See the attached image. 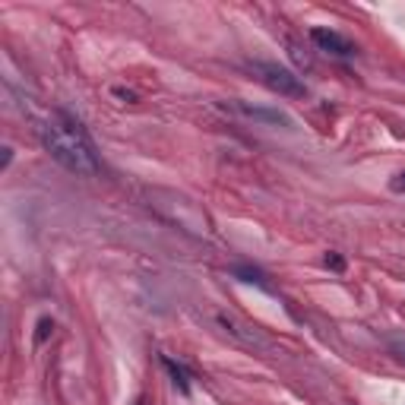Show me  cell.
<instances>
[{
	"label": "cell",
	"instance_id": "cell-1",
	"mask_svg": "<svg viewBox=\"0 0 405 405\" xmlns=\"http://www.w3.org/2000/svg\"><path fill=\"white\" fill-rule=\"evenodd\" d=\"M42 143L51 152V159H57L70 171L86 174V178L99 174V155H95L92 140L86 136L83 123L73 121L70 114H64V111L48 114V121L42 127Z\"/></svg>",
	"mask_w": 405,
	"mask_h": 405
},
{
	"label": "cell",
	"instance_id": "cell-2",
	"mask_svg": "<svg viewBox=\"0 0 405 405\" xmlns=\"http://www.w3.org/2000/svg\"><path fill=\"white\" fill-rule=\"evenodd\" d=\"M253 70L260 73V80L270 89H276L279 95H304V86L291 70L279 67V64H253Z\"/></svg>",
	"mask_w": 405,
	"mask_h": 405
},
{
	"label": "cell",
	"instance_id": "cell-3",
	"mask_svg": "<svg viewBox=\"0 0 405 405\" xmlns=\"http://www.w3.org/2000/svg\"><path fill=\"white\" fill-rule=\"evenodd\" d=\"M310 38H313V44H317L320 51H326V54H336V57H351L355 54V44H351L345 35L332 32V29H310Z\"/></svg>",
	"mask_w": 405,
	"mask_h": 405
},
{
	"label": "cell",
	"instance_id": "cell-4",
	"mask_svg": "<svg viewBox=\"0 0 405 405\" xmlns=\"http://www.w3.org/2000/svg\"><path fill=\"white\" fill-rule=\"evenodd\" d=\"M162 364H165V370L171 374V380H174V387L181 389V393H191V374H187V368L184 364H178L174 358H162Z\"/></svg>",
	"mask_w": 405,
	"mask_h": 405
},
{
	"label": "cell",
	"instance_id": "cell-5",
	"mask_svg": "<svg viewBox=\"0 0 405 405\" xmlns=\"http://www.w3.org/2000/svg\"><path fill=\"white\" fill-rule=\"evenodd\" d=\"M247 117H260V121H272V123H289V117L282 111H263V108H250V104H238Z\"/></svg>",
	"mask_w": 405,
	"mask_h": 405
},
{
	"label": "cell",
	"instance_id": "cell-6",
	"mask_svg": "<svg viewBox=\"0 0 405 405\" xmlns=\"http://www.w3.org/2000/svg\"><path fill=\"white\" fill-rule=\"evenodd\" d=\"M234 276H238L241 282H253V285H260V289H270V285H266V279H263V272L250 270V266H238V270H234Z\"/></svg>",
	"mask_w": 405,
	"mask_h": 405
},
{
	"label": "cell",
	"instance_id": "cell-7",
	"mask_svg": "<svg viewBox=\"0 0 405 405\" xmlns=\"http://www.w3.org/2000/svg\"><path fill=\"white\" fill-rule=\"evenodd\" d=\"M389 349H393L396 358H402L405 361V336H389Z\"/></svg>",
	"mask_w": 405,
	"mask_h": 405
},
{
	"label": "cell",
	"instance_id": "cell-8",
	"mask_svg": "<svg viewBox=\"0 0 405 405\" xmlns=\"http://www.w3.org/2000/svg\"><path fill=\"white\" fill-rule=\"evenodd\" d=\"M326 266H330L332 272H342L345 270V260L339 257V253H326Z\"/></svg>",
	"mask_w": 405,
	"mask_h": 405
},
{
	"label": "cell",
	"instance_id": "cell-9",
	"mask_svg": "<svg viewBox=\"0 0 405 405\" xmlns=\"http://www.w3.org/2000/svg\"><path fill=\"white\" fill-rule=\"evenodd\" d=\"M51 330H54V323H51L48 317H44V320H38V336H35V339H38V342H44V339H48V332H51Z\"/></svg>",
	"mask_w": 405,
	"mask_h": 405
},
{
	"label": "cell",
	"instance_id": "cell-10",
	"mask_svg": "<svg viewBox=\"0 0 405 405\" xmlns=\"http://www.w3.org/2000/svg\"><path fill=\"white\" fill-rule=\"evenodd\" d=\"M393 191H396V193H405V171H402L399 178L393 181Z\"/></svg>",
	"mask_w": 405,
	"mask_h": 405
},
{
	"label": "cell",
	"instance_id": "cell-11",
	"mask_svg": "<svg viewBox=\"0 0 405 405\" xmlns=\"http://www.w3.org/2000/svg\"><path fill=\"white\" fill-rule=\"evenodd\" d=\"M136 405H143V402H136Z\"/></svg>",
	"mask_w": 405,
	"mask_h": 405
}]
</instances>
